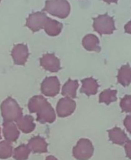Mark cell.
Wrapping results in <instances>:
<instances>
[{
  "label": "cell",
  "mask_w": 131,
  "mask_h": 160,
  "mask_svg": "<svg viewBox=\"0 0 131 160\" xmlns=\"http://www.w3.org/2000/svg\"><path fill=\"white\" fill-rule=\"evenodd\" d=\"M1 112L4 121L17 122L22 117V109L13 98H6L1 105Z\"/></svg>",
  "instance_id": "6da1fadb"
},
{
  "label": "cell",
  "mask_w": 131,
  "mask_h": 160,
  "mask_svg": "<svg viewBox=\"0 0 131 160\" xmlns=\"http://www.w3.org/2000/svg\"><path fill=\"white\" fill-rule=\"evenodd\" d=\"M45 10L52 16L64 19L70 13V6L66 0H49L46 2Z\"/></svg>",
  "instance_id": "7a4b0ae2"
},
{
  "label": "cell",
  "mask_w": 131,
  "mask_h": 160,
  "mask_svg": "<svg viewBox=\"0 0 131 160\" xmlns=\"http://www.w3.org/2000/svg\"><path fill=\"white\" fill-rule=\"evenodd\" d=\"M93 28L100 34H111L115 30L113 18L108 14L98 16L94 19Z\"/></svg>",
  "instance_id": "3957f363"
},
{
  "label": "cell",
  "mask_w": 131,
  "mask_h": 160,
  "mask_svg": "<svg viewBox=\"0 0 131 160\" xmlns=\"http://www.w3.org/2000/svg\"><path fill=\"white\" fill-rule=\"evenodd\" d=\"M94 152V147L90 141L82 138L78 141L73 149V155L78 160H88Z\"/></svg>",
  "instance_id": "277c9868"
},
{
  "label": "cell",
  "mask_w": 131,
  "mask_h": 160,
  "mask_svg": "<svg viewBox=\"0 0 131 160\" xmlns=\"http://www.w3.org/2000/svg\"><path fill=\"white\" fill-rule=\"evenodd\" d=\"M41 91L46 96H56L60 91V83L58 78L56 77L45 78L41 84Z\"/></svg>",
  "instance_id": "5b68a950"
},
{
  "label": "cell",
  "mask_w": 131,
  "mask_h": 160,
  "mask_svg": "<svg viewBox=\"0 0 131 160\" xmlns=\"http://www.w3.org/2000/svg\"><path fill=\"white\" fill-rule=\"evenodd\" d=\"M48 18V17H47L44 12H34L29 16L27 20L26 25L34 32L38 31L44 28Z\"/></svg>",
  "instance_id": "8992f818"
},
{
  "label": "cell",
  "mask_w": 131,
  "mask_h": 160,
  "mask_svg": "<svg viewBox=\"0 0 131 160\" xmlns=\"http://www.w3.org/2000/svg\"><path fill=\"white\" fill-rule=\"evenodd\" d=\"M76 109V102L73 98L65 97L61 98L57 104L56 111L59 117H66L71 115Z\"/></svg>",
  "instance_id": "52a82bcc"
},
{
  "label": "cell",
  "mask_w": 131,
  "mask_h": 160,
  "mask_svg": "<svg viewBox=\"0 0 131 160\" xmlns=\"http://www.w3.org/2000/svg\"><path fill=\"white\" fill-rule=\"evenodd\" d=\"M41 66L48 71L56 73L61 69L60 61L53 54H45L41 58Z\"/></svg>",
  "instance_id": "ba28073f"
},
{
  "label": "cell",
  "mask_w": 131,
  "mask_h": 160,
  "mask_svg": "<svg viewBox=\"0 0 131 160\" xmlns=\"http://www.w3.org/2000/svg\"><path fill=\"white\" fill-rule=\"evenodd\" d=\"M29 52L26 45L18 44L13 47L12 50V57L13 59L14 63L17 65H24L27 60Z\"/></svg>",
  "instance_id": "9c48e42d"
},
{
  "label": "cell",
  "mask_w": 131,
  "mask_h": 160,
  "mask_svg": "<svg viewBox=\"0 0 131 160\" xmlns=\"http://www.w3.org/2000/svg\"><path fill=\"white\" fill-rule=\"evenodd\" d=\"M37 120L41 123H51L56 120V112L49 103L37 112Z\"/></svg>",
  "instance_id": "30bf717a"
},
{
  "label": "cell",
  "mask_w": 131,
  "mask_h": 160,
  "mask_svg": "<svg viewBox=\"0 0 131 160\" xmlns=\"http://www.w3.org/2000/svg\"><path fill=\"white\" fill-rule=\"evenodd\" d=\"M28 147L34 153H45L48 151V144L40 136L32 138L28 142Z\"/></svg>",
  "instance_id": "8fae6325"
},
{
  "label": "cell",
  "mask_w": 131,
  "mask_h": 160,
  "mask_svg": "<svg viewBox=\"0 0 131 160\" xmlns=\"http://www.w3.org/2000/svg\"><path fill=\"white\" fill-rule=\"evenodd\" d=\"M3 134L6 141L12 142L17 140L20 136V132L12 122L5 121L3 123Z\"/></svg>",
  "instance_id": "7c38bea8"
},
{
  "label": "cell",
  "mask_w": 131,
  "mask_h": 160,
  "mask_svg": "<svg viewBox=\"0 0 131 160\" xmlns=\"http://www.w3.org/2000/svg\"><path fill=\"white\" fill-rule=\"evenodd\" d=\"M82 87H81L80 92L87 95V96L94 95L97 94L98 89V84L95 79L92 78H86L82 80Z\"/></svg>",
  "instance_id": "4fadbf2b"
},
{
  "label": "cell",
  "mask_w": 131,
  "mask_h": 160,
  "mask_svg": "<svg viewBox=\"0 0 131 160\" xmlns=\"http://www.w3.org/2000/svg\"><path fill=\"white\" fill-rule=\"evenodd\" d=\"M111 142L116 145H123L128 141V138L124 131L119 128H114L108 131Z\"/></svg>",
  "instance_id": "5bb4252c"
},
{
  "label": "cell",
  "mask_w": 131,
  "mask_h": 160,
  "mask_svg": "<svg viewBox=\"0 0 131 160\" xmlns=\"http://www.w3.org/2000/svg\"><path fill=\"white\" fill-rule=\"evenodd\" d=\"M17 127L21 131L25 134L32 132L35 128V124L34 123V119L31 116L21 117L17 121Z\"/></svg>",
  "instance_id": "9a60e30c"
},
{
  "label": "cell",
  "mask_w": 131,
  "mask_h": 160,
  "mask_svg": "<svg viewBox=\"0 0 131 160\" xmlns=\"http://www.w3.org/2000/svg\"><path fill=\"white\" fill-rule=\"evenodd\" d=\"M82 44L86 50L93 52H99V39L95 34H87L83 38Z\"/></svg>",
  "instance_id": "2e32d148"
},
{
  "label": "cell",
  "mask_w": 131,
  "mask_h": 160,
  "mask_svg": "<svg viewBox=\"0 0 131 160\" xmlns=\"http://www.w3.org/2000/svg\"><path fill=\"white\" fill-rule=\"evenodd\" d=\"M118 82L124 87L129 85L131 84V67L126 64L123 66L119 70L118 76H117Z\"/></svg>",
  "instance_id": "e0dca14e"
},
{
  "label": "cell",
  "mask_w": 131,
  "mask_h": 160,
  "mask_svg": "<svg viewBox=\"0 0 131 160\" xmlns=\"http://www.w3.org/2000/svg\"><path fill=\"white\" fill-rule=\"evenodd\" d=\"M45 32L50 36H57L61 33L62 29V25L57 20H51V19L48 18L47 22L45 23V27H44Z\"/></svg>",
  "instance_id": "ac0fdd59"
},
{
  "label": "cell",
  "mask_w": 131,
  "mask_h": 160,
  "mask_svg": "<svg viewBox=\"0 0 131 160\" xmlns=\"http://www.w3.org/2000/svg\"><path fill=\"white\" fill-rule=\"evenodd\" d=\"M78 81L69 79L62 88V94L65 97L75 98L76 97V90L78 88Z\"/></svg>",
  "instance_id": "d6986e66"
},
{
  "label": "cell",
  "mask_w": 131,
  "mask_h": 160,
  "mask_svg": "<svg viewBox=\"0 0 131 160\" xmlns=\"http://www.w3.org/2000/svg\"><path fill=\"white\" fill-rule=\"evenodd\" d=\"M47 103H48V101L46 98H45L41 95H36L30 99L29 103H28V109L31 112L37 113Z\"/></svg>",
  "instance_id": "ffe728a7"
},
{
  "label": "cell",
  "mask_w": 131,
  "mask_h": 160,
  "mask_svg": "<svg viewBox=\"0 0 131 160\" xmlns=\"http://www.w3.org/2000/svg\"><path fill=\"white\" fill-rule=\"evenodd\" d=\"M117 91L112 89H106L103 91L99 95V102L109 105L111 102L116 101Z\"/></svg>",
  "instance_id": "44dd1931"
},
{
  "label": "cell",
  "mask_w": 131,
  "mask_h": 160,
  "mask_svg": "<svg viewBox=\"0 0 131 160\" xmlns=\"http://www.w3.org/2000/svg\"><path fill=\"white\" fill-rule=\"evenodd\" d=\"M31 149L28 145H21L17 148H15L13 152V157L16 160H26L29 156Z\"/></svg>",
  "instance_id": "7402d4cb"
},
{
  "label": "cell",
  "mask_w": 131,
  "mask_h": 160,
  "mask_svg": "<svg viewBox=\"0 0 131 160\" xmlns=\"http://www.w3.org/2000/svg\"><path fill=\"white\" fill-rule=\"evenodd\" d=\"M12 154V147L10 142L3 141L0 142V159H8Z\"/></svg>",
  "instance_id": "603a6c76"
},
{
  "label": "cell",
  "mask_w": 131,
  "mask_h": 160,
  "mask_svg": "<svg viewBox=\"0 0 131 160\" xmlns=\"http://www.w3.org/2000/svg\"><path fill=\"white\" fill-rule=\"evenodd\" d=\"M120 107L123 112H131V95H126L122 98Z\"/></svg>",
  "instance_id": "cb8c5ba5"
},
{
  "label": "cell",
  "mask_w": 131,
  "mask_h": 160,
  "mask_svg": "<svg viewBox=\"0 0 131 160\" xmlns=\"http://www.w3.org/2000/svg\"><path fill=\"white\" fill-rule=\"evenodd\" d=\"M125 151H126V156L131 159V141L128 140L125 143Z\"/></svg>",
  "instance_id": "d4e9b609"
},
{
  "label": "cell",
  "mask_w": 131,
  "mask_h": 160,
  "mask_svg": "<svg viewBox=\"0 0 131 160\" xmlns=\"http://www.w3.org/2000/svg\"><path fill=\"white\" fill-rule=\"evenodd\" d=\"M124 126L131 134V115L127 116L124 120Z\"/></svg>",
  "instance_id": "484cf974"
},
{
  "label": "cell",
  "mask_w": 131,
  "mask_h": 160,
  "mask_svg": "<svg viewBox=\"0 0 131 160\" xmlns=\"http://www.w3.org/2000/svg\"><path fill=\"white\" fill-rule=\"evenodd\" d=\"M125 31L128 34H131V20L129 22H128L126 25H125Z\"/></svg>",
  "instance_id": "4316f807"
},
{
  "label": "cell",
  "mask_w": 131,
  "mask_h": 160,
  "mask_svg": "<svg viewBox=\"0 0 131 160\" xmlns=\"http://www.w3.org/2000/svg\"><path fill=\"white\" fill-rule=\"evenodd\" d=\"M45 160H58V159H56V157H54V156H48V157L46 158V159H45Z\"/></svg>",
  "instance_id": "83f0119b"
},
{
  "label": "cell",
  "mask_w": 131,
  "mask_h": 160,
  "mask_svg": "<svg viewBox=\"0 0 131 160\" xmlns=\"http://www.w3.org/2000/svg\"><path fill=\"white\" fill-rule=\"evenodd\" d=\"M103 1L106 2L108 3H111V2H116L118 0H103Z\"/></svg>",
  "instance_id": "f1b7e54d"
},
{
  "label": "cell",
  "mask_w": 131,
  "mask_h": 160,
  "mask_svg": "<svg viewBox=\"0 0 131 160\" xmlns=\"http://www.w3.org/2000/svg\"><path fill=\"white\" fill-rule=\"evenodd\" d=\"M0 139H1V133H0Z\"/></svg>",
  "instance_id": "f546056e"
}]
</instances>
